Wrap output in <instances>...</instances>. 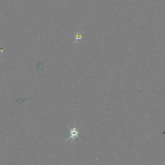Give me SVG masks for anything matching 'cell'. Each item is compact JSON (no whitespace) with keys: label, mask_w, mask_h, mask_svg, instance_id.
<instances>
[{"label":"cell","mask_w":165,"mask_h":165,"mask_svg":"<svg viewBox=\"0 0 165 165\" xmlns=\"http://www.w3.org/2000/svg\"><path fill=\"white\" fill-rule=\"evenodd\" d=\"M70 130V136L69 138L66 139V141H69L71 139H74L75 138H79V131L78 130V128L76 127H73V128H69Z\"/></svg>","instance_id":"obj_1"},{"label":"cell","mask_w":165,"mask_h":165,"mask_svg":"<svg viewBox=\"0 0 165 165\" xmlns=\"http://www.w3.org/2000/svg\"><path fill=\"white\" fill-rule=\"evenodd\" d=\"M83 39V34L81 32H77L76 34L75 35V42L76 43H79V41L82 40Z\"/></svg>","instance_id":"obj_2"}]
</instances>
